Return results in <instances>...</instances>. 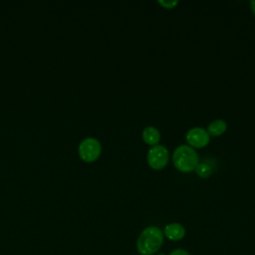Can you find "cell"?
<instances>
[{
    "label": "cell",
    "mask_w": 255,
    "mask_h": 255,
    "mask_svg": "<svg viewBox=\"0 0 255 255\" xmlns=\"http://www.w3.org/2000/svg\"><path fill=\"white\" fill-rule=\"evenodd\" d=\"M101 143L94 137L85 138L79 146V152L81 157L86 161H94L101 153Z\"/></svg>",
    "instance_id": "obj_4"
},
{
    "label": "cell",
    "mask_w": 255,
    "mask_h": 255,
    "mask_svg": "<svg viewBox=\"0 0 255 255\" xmlns=\"http://www.w3.org/2000/svg\"><path fill=\"white\" fill-rule=\"evenodd\" d=\"M179 2L177 0H159L158 4H160L163 8L166 9H172L174 8Z\"/></svg>",
    "instance_id": "obj_10"
},
{
    "label": "cell",
    "mask_w": 255,
    "mask_h": 255,
    "mask_svg": "<svg viewBox=\"0 0 255 255\" xmlns=\"http://www.w3.org/2000/svg\"><path fill=\"white\" fill-rule=\"evenodd\" d=\"M185 138L191 146L201 148L208 144L210 135L206 129H204L200 127H195V128H190L187 131Z\"/></svg>",
    "instance_id": "obj_5"
},
{
    "label": "cell",
    "mask_w": 255,
    "mask_h": 255,
    "mask_svg": "<svg viewBox=\"0 0 255 255\" xmlns=\"http://www.w3.org/2000/svg\"><path fill=\"white\" fill-rule=\"evenodd\" d=\"M142 139L149 145H156L160 139V133L155 127L148 126L142 130Z\"/></svg>",
    "instance_id": "obj_7"
},
{
    "label": "cell",
    "mask_w": 255,
    "mask_h": 255,
    "mask_svg": "<svg viewBox=\"0 0 255 255\" xmlns=\"http://www.w3.org/2000/svg\"><path fill=\"white\" fill-rule=\"evenodd\" d=\"M226 129H227V124L223 120H215L211 122L207 127V132L209 133V135H213V136L221 135L222 133L225 132Z\"/></svg>",
    "instance_id": "obj_8"
},
{
    "label": "cell",
    "mask_w": 255,
    "mask_h": 255,
    "mask_svg": "<svg viewBox=\"0 0 255 255\" xmlns=\"http://www.w3.org/2000/svg\"><path fill=\"white\" fill-rule=\"evenodd\" d=\"M159 255H163V254H159Z\"/></svg>",
    "instance_id": "obj_13"
},
{
    "label": "cell",
    "mask_w": 255,
    "mask_h": 255,
    "mask_svg": "<svg viewBox=\"0 0 255 255\" xmlns=\"http://www.w3.org/2000/svg\"><path fill=\"white\" fill-rule=\"evenodd\" d=\"M163 241L162 231L154 226L146 227L137 238L136 248L141 255H152L160 248Z\"/></svg>",
    "instance_id": "obj_1"
},
{
    "label": "cell",
    "mask_w": 255,
    "mask_h": 255,
    "mask_svg": "<svg viewBox=\"0 0 255 255\" xmlns=\"http://www.w3.org/2000/svg\"><path fill=\"white\" fill-rule=\"evenodd\" d=\"M169 255H189V253H187L186 251H184L182 249H177V250H174L173 252H171Z\"/></svg>",
    "instance_id": "obj_11"
},
{
    "label": "cell",
    "mask_w": 255,
    "mask_h": 255,
    "mask_svg": "<svg viewBox=\"0 0 255 255\" xmlns=\"http://www.w3.org/2000/svg\"><path fill=\"white\" fill-rule=\"evenodd\" d=\"M184 234V227L179 223H170L164 227V235L172 241L180 240L181 238H183Z\"/></svg>",
    "instance_id": "obj_6"
},
{
    "label": "cell",
    "mask_w": 255,
    "mask_h": 255,
    "mask_svg": "<svg viewBox=\"0 0 255 255\" xmlns=\"http://www.w3.org/2000/svg\"><path fill=\"white\" fill-rule=\"evenodd\" d=\"M250 5H251V9H252L253 13L255 14V0H252V1L250 2Z\"/></svg>",
    "instance_id": "obj_12"
},
{
    "label": "cell",
    "mask_w": 255,
    "mask_h": 255,
    "mask_svg": "<svg viewBox=\"0 0 255 255\" xmlns=\"http://www.w3.org/2000/svg\"><path fill=\"white\" fill-rule=\"evenodd\" d=\"M198 154L189 145L177 146L172 154V161L176 169L182 172H190L195 170L198 164Z\"/></svg>",
    "instance_id": "obj_2"
},
{
    "label": "cell",
    "mask_w": 255,
    "mask_h": 255,
    "mask_svg": "<svg viewBox=\"0 0 255 255\" xmlns=\"http://www.w3.org/2000/svg\"><path fill=\"white\" fill-rule=\"evenodd\" d=\"M195 171L197 173V175L201 178H207L211 175V167L206 164V163H198L197 166L195 167Z\"/></svg>",
    "instance_id": "obj_9"
},
{
    "label": "cell",
    "mask_w": 255,
    "mask_h": 255,
    "mask_svg": "<svg viewBox=\"0 0 255 255\" xmlns=\"http://www.w3.org/2000/svg\"><path fill=\"white\" fill-rule=\"evenodd\" d=\"M147 163L152 169H162L168 162L169 153L165 146L156 144L153 145L147 152Z\"/></svg>",
    "instance_id": "obj_3"
}]
</instances>
